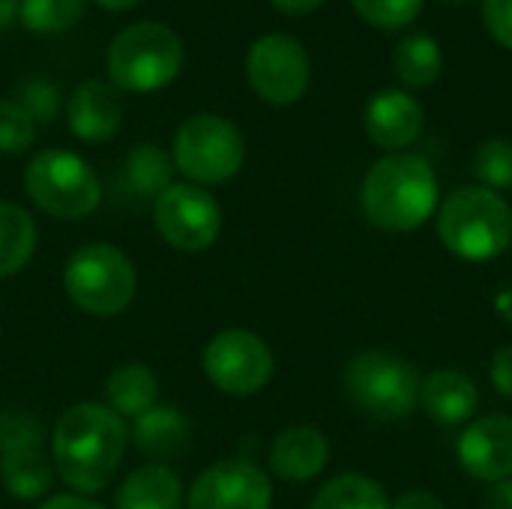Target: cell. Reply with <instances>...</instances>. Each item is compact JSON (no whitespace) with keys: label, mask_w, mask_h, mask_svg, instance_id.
<instances>
[{"label":"cell","mask_w":512,"mask_h":509,"mask_svg":"<svg viewBox=\"0 0 512 509\" xmlns=\"http://www.w3.org/2000/svg\"><path fill=\"white\" fill-rule=\"evenodd\" d=\"M126 423L108 405L78 402L60 414L51 432V459L60 480L81 492H102L120 471L126 453Z\"/></svg>","instance_id":"cell-1"},{"label":"cell","mask_w":512,"mask_h":509,"mask_svg":"<svg viewBox=\"0 0 512 509\" xmlns=\"http://www.w3.org/2000/svg\"><path fill=\"white\" fill-rule=\"evenodd\" d=\"M360 207L381 231H414L438 207V177L423 156L393 153L369 168Z\"/></svg>","instance_id":"cell-2"},{"label":"cell","mask_w":512,"mask_h":509,"mask_svg":"<svg viewBox=\"0 0 512 509\" xmlns=\"http://www.w3.org/2000/svg\"><path fill=\"white\" fill-rule=\"evenodd\" d=\"M438 234L465 261L498 258L512 243V207L483 186L456 189L438 213Z\"/></svg>","instance_id":"cell-3"},{"label":"cell","mask_w":512,"mask_h":509,"mask_svg":"<svg viewBox=\"0 0 512 509\" xmlns=\"http://www.w3.org/2000/svg\"><path fill=\"white\" fill-rule=\"evenodd\" d=\"M183 66L180 36L156 21H141L120 30L108 48L111 84L129 93H153L177 78Z\"/></svg>","instance_id":"cell-4"},{"label":"cell","mask_w":512,"mask_h":509,"mask_svg":"<svg viewBox=\"0 0 512 509\" xmlns=\"http://www.w3.org/2000/svg\"><path fill=\"white\" fill-rule=\"evenodd\" d=\"M63 288L69 300L96 318L120 315L138 288L132 261L111 243H87L75 249L63 267Z\"/></svg>","instance_id":"cell-5"},{"label":"cell","mask_w":512,"mask_h":509,"mask_svg":"<svg viewBox=\"0 0 512 509\" xmlns=\"http://www.w3.org/2000/svg\"><path fill=\"white\" fill-rule=\"evenodd\" d=\"M30 201L54 219H84L102 201L96 171L69 150H42L24 168Z\"/></svg>","instance_id":"cell-6"},{"label":"cell","mask_w":512,"mask_h":509,"mask_svg":"<svg viewBox=\"0 0 512 509\" xmlns=\"http://www.w3.org/2000/svg\"><path fill=\"white\" fill-rule=\"evenodd\" d=\"M417 369L390 351H363L345 369V390L351 402L372 420H402L420 402Z\"/></svg>","instance_id":"cell-7"},{"label":"cell","mask_w":512,"mask_h":509,"mask_svg":"<svg viewBox=\"0 0 512 509\" xmlns=\"http://www.w3.org/2000/svg\"><path fill=\"white\" fill-rule=\"evenodd\" d=\"M246 159V144L240 129L216 114L189 117L174 135V165L192 183H225Z\"/></svg>","instance_id":"cell-8"},{"label":"cell","mask_w":512,"mask_h":509,"mask_svg":"<svg viewBox=\"0 0 512 509\" xmlns=\"http://www.w3.org/2000/svg\"><path fill=\"white\" fill-rule=\"evenodd\" d=\"M0 477L12 498L39 501L54 480L42 450V426L30 411L0 414Z\"/></svg>","instance_id":"cell-9"},{"label":"cell","mask_w":512,"mask_h":509,"mask_svg":"<svg viewBox=\"0 0 512 509\" xmlns=\"http://www.w3.org/2000/svg\"><path fill=\"white\" fill-rule=\"evenodd\" d=\"M204 372L216 390L228 396H252L273 378V351L252 330H225L207 342Z\"/></svg>","instance_id":"cell-10"},{"label":"cell","mask_w":512,"mask_h":509,"mask_svg":"<svg viewBox=\"0 0 512 509\" xmlns=\"http://www.w3.org/2000/svg\"><path fill=\"white\" fill-rule=\"evenodd\" d=\"M162 240L180 252L210 249L222 231L219 201L195 183H171L153 204Z\"/></svg>","instance_id":"cell-11"},{"label":"cell","mask_w":512,"mask_h":509,"mask_svg":"<svg viewBox=\"0 0 512 509\" xmlns=\"http://www.w3.org/2000/svg\"><path fill=\"white\" fill-rule=\"evenodd\" d=\"M309 54L288 33H267L246 54V78L270 105H291L309 87Z\"/></svg>","instance_id":"cell-12"},{"label":"cell","mask_w":512,"mask_h":509,"mask_svg":"<svg viewBox=\"0 0 512 509\" xmlns=\"http://www.w3.org/2000/svg\"><path fill=\"white\" fill-rule=\"evenodd\" d=\"M270 504V477L246 459L210 465L192 483V492L186 498L189 509H270Z\"/></svg>","instance_id":"cell-13"},{"label":"cell","mask_w":512,"mask_h":509,"mask_svg":"<svg viewBox=\"0 0 512 509\" xmlns=\"http://www.w3.org/2000/svg\"><path fill=\"white\" fill-rule=\"evenodd\" d=\"M456 453H459V465L477 477V480H486V483H501V480H510L512 477V417H501V414H492V417H480L474 420L459 444H456Z\"/></svg>","instance_id":"cell-14"},{"label":"cell","mask_w":512,"mask_h":509,"mask_svg":"<svg viewBox=\"0 0 512 509\" xmlns=\"http://www.w3.org/2000/svg\"><path fill=\"white\" fill-rule=\"evenodd\" d=\"M423 105L405 90H384L366 105V135L384 150L411 147L423 132Z\"/></svg>","instance_id":"cell-15"},{"label":"cell","mask_w":512,"mask_h":509,"mask_svg":"<svg viewBox=\"0 0 512 509\" xmlns=\"http://www.w3.org/2000/svg\"><path fill=\"white\" fill-rule=\"evenodd\" d=\"M123 123V105L111 84L105 81H84L75 87L69 99V129L90 144H105L117 135Z\"/></svg>","instance_id":"cell-16"},{"label":"cell","mask_w":512,"mask_h":509,"mask_svg":"<svg viewBox=\"0 0 512 509\" xmlns=\"http://www.w3.org/2000/svg\"><path fill=\"white\" fill-rule=\"evenodd\" d=\"M330 441L315 426H291L270 447V468L288 483H306L327 468Z\"/></svg>","instance_id":"cell-17"},{"label":"cell","mask_w":512,"mask_h":509,"mask_svg":"<svg viewBox=\"0 0 512 509\" xmlns=\"http://www.w3.org/2000/svg\"><path fill=\"white\" fill-rule=\"evenodd\" d=\"M420 405L435 423L459 426L474 417V411L480 405V393L468 375H462L456 369H441V372H432L420 384Z\"/></svg>","instance_id":"cell-18"},{"label":"cell","mask_w":512,"mask_h":509,"mask_svg":"<svg viewBox=\"0 0 512 509\" xmlns=\"http://www.w3.org/2000/svg\"><path fill=\"white\" fill-rule=\"evenodd\" d=\"M117 509H180L183 507V483L177 471L168 465H141L132 471L117 495H114Z\"/></svg>","instance_id":"cell-19"},{"label":"cell","mask_w":512,"mask_h":509,"mask_svg":"<svg viewBox=\"0 0 512 509\" xmlns=\"http://www.w3.org/2000/svg\"><path fill=\"white\" fill-rule=\"evenodd\" d=\"M105 399L117 417L135 420L156 405L159 381H156L153 369H147L144 363H126L111 372V378L105 384Z\"/></svg>","instance_id":"cell-20"},{"label":"cell","mask_w":512,"mask_h":509,"mask_svg":"<svg viewBox=\"0 0 512 509\" xmlns=\"http://www.w3.org/2000/svg\"><path fill=\"white\" fill-rule=\"evenodd\" d=\"M129 438L135 441V447L141 453L171 456V453L183 450V444L189 441V426H186V417L177 408L153 405L150 411L135 417V426H132Z\"/></svg>","instance_id":"cell-21"},{"label":"cell","mask_w":512,"mask_h":509,"mask_svg":"<svg viewBox=\"0 0 512 509\" xmlns=\"http://www.w3.org/2000/svg\"><path fill=\"white\" fill-rule=\"evenodd\" d=\"M393 72L405 87H432L444 72V51L429 33L405 36L393 51Z\"/></svg>","instance_id":"cell-22"},{"label":"cell","mask_w":512,"mask_h":509,"mask_svg":"<svg viewBox=\"0 0 512 509\" xmlns=\"http://www.w3.org/2000/svg\"><path fill=\"white\" fill-rule=\"evenodd\" d=\"M36 249V222L33 216L12 204L0 201V279L15 276L27 267Z\"/></svg>","instance_id":"cell-23"},{"label":"cell","mask_w":512,"mask_h":509,"mask_svg":"<svg viewBox=\"0 0 512 509\" xmlns=\"http://www.w3.org/2000/svg\"><path fill=\"white\" fill-rule=\"evenodd\" d=\"M123 186L135 198H159L171 186V162L156 144H138L123 165Z\"/></svg>","instance_id":"cell-24"},{"label":"cell","mask_w":512,"mask_h":509,"mask_svg":"<svg viewBox=\"0 0 512 509\" xmlns=\"http://www.w3.org/2000/svg\"><path fill=\"white\" fill-rule=\"evenodd\" d=\"M387 492L363 474H345L330 480L309 509H390Z\"/></svg>","instance_id":"cell-25"},{"label":"cell","mask_w":512,"mask_h":509,"mask_svg":"<svg viewBox=\"0 0 512 509\" xmlns=\"http://www.w3.org/2000/svg\"><path fill=\"white\" fill-rule=\"evenodd\" d=\"M87 0H21L18 18L33 33H60L84 15Z\"/></svg>","instance_id":"cell-26"},{"label":"cell","mask_w":512,"mask_h":509,"mask_svg":"<svg viewBox=\"0 0 512 509\" xmlns=\"http://www.w3.org/2000/svg\"><path fill=\"white\" fill-rule=\"evenodd\" d=\"M474 174L483 189H510L512 186V141L492 138L483 141L474 153Z\"/></svg>","instance_id":"cell-27"},{"label":"cell","mask_w":512,"mask_h":509,"mask_svg":"<svg viewBox=\"0 0 512 509\" xmlns=\"http://www.w3.org/2000/svg\"><path fill=\"white\" fill-rule=\"evenodd\" d=\"M351 3L357 15L378 30H402L423 9V0H351Z\"/></svg>","instance_id":"cell-28"},{"label":"cell","mask_w":512,"mask_h":509,"mask_svg":"<svg viewBox=\"0 0 512 509\" xmlns=\"http://www.w3.org/2000/svg\"><path fill=\"white\" fill-rule=\"evenodd\" d=\"M33 138V117L15 99H0V153H24L33 144Z\"/></svg>","instance_id":"cell-29"},{"label":"cell","mask_w":512,"mask_h":509,"mask_svg":"<svg viewBox=\"0 0 512 509\" xmlns=\"http://www.w3.org/2000/svg\"><path fill=\"white\" fill-rule=\"evenodd\" d=\"M15 102L33 117V123H51L60 111V96L57 87L45 78H30L18 84Z\"/></svg>","instance_id":"cell-30"},{"label":"cell","mask_w":512,"mask_h":509,"mask_svg":"<svg viewBox=\"0 0 512 509\" xmlns=\"http://www.w3.org/2000/svg\"><path fill=\"white\" fill-rule=\"evenodd\" d=\"M483 21L492 39L512 51V0H483Z\"/></svg>","instance_id":"cell-31"},{"label":"cell","mask_w":512,"mask_h":509,"mask_svg":"<svg viewBox=\"0 0 512 509\" xmlns=\"http://www.w3.org/2000/svg\"><path fill=\"white\" fill-rule=\"evenodd\" d=\"M492 384L498 387L501 396L512 399V345L507 348H498L495 357H492Z\"/></svg>","instance_id":"cell-32"},{"label":"cell","mask_w":512,"mask_h":509,"mask_svg":"<svg viewBox=\"0 0 512 509\" xmlns=\"http://www.w3.org/2000/svg\"><path fill=\"white\" fill-rule=\"evenodd\" d=\"M390 509H447L444 507V501L441 498H435L432 492H420V489H414V492H405L396 504Z\"/></svg>","instance_id":"cell-33"},{"label":"cell","mask_w":512,"mask_h":509,"mask_svg":"<svg viewBox=\"0 0 512 509\" xmlns=\"http://www.w3.org/2000/svg\"><path fill=\"white\" fill-rule=\"evenodd\" d=\"M486 509H512V477L492 483V489L486 492Z\"/></svg>","instance_id":"cell-34"},{"label":"cell","mask_w":512,"mask_h":509,"mask_svg":"<svg viewBox=\"0 0 512 509\" xmlns=\"http://www.w3.org/2000/svg\"><path fill=\"white\" fill-rule=\"evenodd\" d=\"M279 12H285V15H309V12H315L324 0H270Z\"/></svg>","instance_id":"cell-35"},{"label":"cell","mask_w":512,"mask_h":509,"mask_svg":"<svg viewBox=\"0 0 512 509\" xmlns=\"http://www.w3.org/2000/svg\"><path fill=\"white\" fill-rule=\"evenodd\" d=\"M39 509H105L87 498H75V495H57L51 501H45Z\"/></svg>","instance_id":"cell-36"},{"label":"cell","mask_w":512,"mask_h":509,"mask_svg":"<svg viewBox=\"0 0 512 509\" xmlns=\"http://www.w3.org/2000/svg\"><path fill=\"white\" fill-rule=\"evenodd\" d=\"M18 6H21V0H0V27H6L12 18H18Z\"/></svg>","instance_id":"cell-37"},{"label":"cell","mask_w":512,"mask_h":509,"mask_svg":"<svg viewBox=\"0 0 512 509\" xmlns=\"http://www.w3.org/2000/svg\"><path fill=\"white\" fill-rule=\"evenodd\" d=\"M99 6H105V9H114V12H120V9H132V6H138L141 0H96Z\"/></svg>","instance_id":"cell-38"},{"label":"cell","mask_w":512,"mask_h":509,"mask_svg":"<svg viewBox=\"0 0 512 509\" xmlns=\"http://www.w3.org/2000/svg\"><path fill=\"white\" fill-rule=\"evenodd\" d=\"M450 3H465V0H450Z\"/></svg>","instance_id":"cell-39"}]
</instances>
